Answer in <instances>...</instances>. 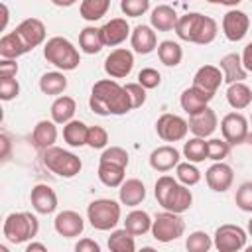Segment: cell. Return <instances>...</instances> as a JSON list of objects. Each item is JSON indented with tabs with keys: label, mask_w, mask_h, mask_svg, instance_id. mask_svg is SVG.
<instances>
[{
	"label": "cell",
	"mask_w": 252,
	"mask_h": 252,
	"mask_svg": "<svg viewBox=\"0 0 252 252\" xmlns=\"http://www.w3.org/2000/svg\"><path fill=\"white\" fill-rule=\"evenodd\" d=\"M89 106L94 114L100 116H122L132 110V102L126 89L112 79H100L93 85Z\"/></svg>",
	"instance_id": "1"
},
{
	"label": "cell",
	"mask_w": 252,
	"mask_h": 252,
	"mask_svg": "<svg viewBox=\"0 0 252 252\" xmlns=\"http://www.w3.org/2000/svg\"><path fill=\"white\" fill-rule=\"evenodd\" d=\"M173 32L183 41L207 45L217 37V22L209 16L199 14V12H187V14L179 16Z\"/></svg>",
	"instance_id": "2"
},
{
	"label": "cell",
	"mask_w": 252,
	"mask_h": 252,
	"mask_svg": "<svg viewBox=\"0 0 252 252\" xmlns=\"http://www.w3.org/2000/svg\"><path fill=\"white\" fill-rule=\"evenodd\" d=\"M156 199L158 203L169 211V213H175V215H181L185 211H189L191 203H193V193L189 187L181 185L175 177L171 175H161L158 181H156Z\"/></svg>",
	"instance_id": "3"
},
{
	"label": "cell",
	"mask_w": 252,
	"mask_h": 252,
	"mask_svg": "<svg viewBox=\"0 0 252 252\" xmlns=\"http://www.w3.org/2000/svg\"><path fill=\"white\" fill-rule=\"evenodd\" d=\"M43 57L47 59V63L55 65L61 71H75L81 63V55L79 49L61 35L49 37L43 45Z\"/></svg>",
	"instance_id": "4"
},
{
	"label": "cell",
	"mask_w": 252,
	"mask_h": 252,
	"mask_svg": "<svg viewBox=\"0 0 252 252\" xmlns=\"http://www.w3.org/2000/svg\"><path fill=\"white\" fill-rule=\"evenodd\" d=\"M37 230H39L37 217L28 211L10 213L2 224V232H4L6 240L12 244H22V242L32 240L37 234Z\"/></svg>",
	"instance_id": "5"
},
{
	"label": "cell",
	"mask_w": 252,
	"mask_h": 252,
	"mask_svg": "<svg viewBox=\"0 0 252 252\" xmlns=\"http://www.w3.org/2000/svg\"><path fill=\"white\" fill-rule=\"evenodd\" d=\"M41 161L51 173H55L59 177H65V179L75 177L83 167L79 156H75V154H71L63 148H57V146L41 152Z\"/></svg>",
	"instance_id": "6"
},
{
	"label": "cell",
	"mask_w": 252,
	"mask_h": 252,
	"mask_svg": "<svg viewBox=\"0 0 252 252\" xmlns=\"http://www.w3.org/2000/svg\"><path fill=\"white\" fill-rule=\"evenodd\" d=\"M87 219L96 230H112L120 222V205L112 199H96L87 207Z\"/></svg>",
	"instance_id": "7"
},
{
	"label": "cell",
	"mask_w": 252,
	"mask_h": 252,
	"mask_svg": "<svg viewBox=\"0 0 252 252\" xmlns=\"http://www.w3.org/2000/svg\"><path fill=\"white\" fill-rule=\"evenodd\" d=\"M185 232V220L181 219V215L163 211L159 215H156V219L152 220V236L158 242H171L177 240L179 236H183Z\"/></svg>",
	"instance_id": "8"
},
{
	"label": "cell",
	"mask_w": 252,
	"mask_h": 252,
	"mask_svg": "<svg viewBox=\"0 0 252 252\" xmlns=\"http://www.w3.org/2000/svg\"><path fill=\"white\" fill-rule=\"evenodd\" d=\"M246 230L238 224H220L215 230L213 236V246L219 252H238L246 246Z\"/></svg>",
	"instance_id": "9"
},
{
	"label": "cell",
	"mask_w": 252,
	"mask_h": 252,
	"mask_svg": "<svg viewBox=\"0 0 252 252\" xmlns=\"http://www.w3.org/2000/svg\"><path fill=\"white\" fill-rule=\"evenodd\" d=\"M220 134L228 146H240L248 140V134H250L248 120L240 112H228L220 120Z\"/></svg>",
	"instance_id": "10"
},
{
	"label": "cell",
	"mask_w": 252,
	"mask_h": 252,
	"mask_svg": "<svg viewBox=\"0 0 252 252\" xmlns=\"http://www.w3.org/2000/svg\"><path fill=\"white\" fill-rule=\"evenodd\" d=\"M156 132L163 142H179L189 132V122L177 114L165 112L156 122Z\"/></svg>",
	"instance_id": "11"
},
{
	"label": "cell",
	"mask_w": 252,
	"mask_h": 252,
	"mask_svg": "<svg viewBox=\"0 0 252 252\" xmlns=\"http://www.w3.org/2000/svg\"><path fill=\"white\" fill-rule=\"evenodd\" d=\"M134 69V53L126 47H118L110 51L104 59V71L110 79H124Z\"/></svg>",
	"instance_id": "12"
},
{
	"label": "cell",
	"mask_w": 252,
	"mask_h": 252,
	"mask_svg": "<svg viewBox=\"0 0 252 252\" xmlns=\"http://www.w3.org/2000/svg\"><path fill=\"white\" fill-rule=\"evenodd\" d=\"M14 32L18 33L20 41L24 43V47H26L28 51H32L33 47L41 45V43L45 41V33H47L43 22L37 20V18H26L24 22H20V24L16 26Z\"/></svg>",
	"instance_id": "13"
},
{
	"label": "cell",
	"mask_w": 252,
	"mask_h": 252,
	"mask_svg": "<svg viewBox=\"0 0 252 252\" xmlns=\"http://www.w3.org/2000/svg\"><path fill=\"white\" fill-rule=\"evenodd\" d=\"M250 28V18L242 10H228L222 16V33L228 41H240L246 37Z\"/></svg>",
	"instance_id": "14"
},
{
	"label": "cell",
	"mask_w": 252,
	"mask_h": 252,
	"mask_svg": "<svg viewBox=\"0 0 252 252\" xmlns=\"http://www.w3.org/2000/svg\"><path fill=\"white\" fill-rule=\"evenodd\" d=\"M205 181L209 185V189L217 191V193H224L230 189L232 181H234V173H232V167L224 161H219V163H213L207 173H205Z\"/></svg>",
	"instance_id": "15"
},
{
	"label": "cell",
	"mask_w": 252,
	"mask_h": 252,
	"mask_svg": "<svg viewBox=\"0 0 252 252\" xmlns=\"http://www.w3.org/2000/svg\"><path fill=\"white\" fill-rule=\"evenodd\" d=\"M222 81H224L222 79V73L215 65H203L193 75V87L199 89V91H203V93H207V94H211V96H215V93L219 91V87H220Z\"/></svg>",
	"instance_id": "16"
},
{
	"label": "cell",
	"mask_w": 252,
	"mask_h": 252,
	"mask_svg": "<svg viewBox=\"0 0 252 252\" xmlns=\"http://www.w3.org/2000/svg\"><path fill=\"white\" fill-rule=\"evenodd\" d=\"M53 226H55V232L63 238H75L83 232L85 228V220L79 213L75 211H61L55 220H53Z\"/></svg>",
	"instance_id": "17"
},
{
	"label": "cell",
	"mask_w": 252,
	"mask_h": 252,
	"mask_svg": "<svg viewBox=\"0 0 252 252\" xmlns=\"http://www.w3.org/2000/svg\"><path fill=\"white\" fill-rule=\"evenodd\" d=\"M130 45L140 55H148L154 49H158V35L154 32V28L146 26V24L136 26L132 30V33H130Z\"/></svg>",
	"instance_id": "18"
},
{
	"label": "cell",
	"mask_w": 252,
	"mask_h": 252,
	"mask_svg": "<svg viewBox=\"0 0 252 252\" xmlns=\"http://www.w3.org/2000/svg\"><path fill=\"white\" fill-rule=\"evenodd\" d=\"M219 126V118H217V112L213 108H205L201 110L199 114H193L189 116V130L193 132L195 138H209Z\"/></svg>",
	"instance_id": "19"
},
{
	"label": "cell",
	"mask_w": 252,
	"mask_h": 252,
	"mask_svg": "<svg viewBox=\"0 0 252 252\" xmlns=\"http://www.w3.org/2000/svg\"><path fill=\"white\" fill-rule=\"evenodd\" d=\"M219 69L222 73L224 83L234 85V83H244L246 79V69L242 65V57L238 53H226L224 57H220L219 61Z\"/></svg>",
	"instance_id": "20"
},
{
	"label": "cell",
	"mask_w": 252,
	"mask_h": 252,
	"mask_svg": "<svg viewBox=\"0 0 252 252\" xmlns=\"http://www.w3.org/2000/svg\"><path fill=\"white\" fill-rule=\"evenodd\" d=\"M30 199H32L33 211L39 213V215H51V213L57 209V195H55V191H53L49 185H45V183L35 185V187L32 189Z\"/></svg>",
	"instance_id": "21"
},
{
	"label": "cell",
	"mask_w": 252,
	"mask_h": 252,
	"mask_svg": "<svg viewBox=\"0 0 252 252\" xmlns=\"http://www.w3.org/2000/svg\"><path fill=\"white\" fill-rule=\"evenodd\" d=\"M130 26L126 22V18H112L110 22H106L102 28H100V35H102V41L104 45L108 47H116L120 45L122 41H126V37L130 35Z\"/></svg>",
	"instance_id": "22"
},
{
	"label": "cell",
	"mask_w": 252,
	"mask_h": 252,
	"mask_svg": "<svg viewBox=\"0 0 252 252\" xmlns=\"http://www.w3.org/2000/svg\"><path fill=\"white\" fill-rule=\"evenodd\" d=\"M211 100H213L211 94H207V93L195 89L193 85H191L189 89H185V91L181 93V96H179V104H181V108H183L189 116L199 114L201 110H205Z\"/></svg>",
	"instance_id": "23"
},
{
	"label": "cell",
	"mask_w": 252,
	"mask_h": 252,
	"mask_svg": "<svg viewBox=\"0 0 252 252\" xmlns=\"http://www.w3.org/2000/svg\"><path fill=\"white\" fill-rule=\"evenodd\" d=\"M150 165H152L156 171H161V173H165V171L177 167V165H179V152H177V148H173V146H169V144L156 148V150L150 154Z\"/></svg>",
	"instance_id": "24"
},
{
	"label": "cell",
	"mask_w": 252,
	"mask_h": 252,
	"mask_svg": "<svg viewBox=\"0 0 252 252\" xmlns=\"http://www.w3.org/2000/svg\"><path fill=\"white\" fill-rule=\"evenodd\" d=\"M32 142L41 152L53 148L57 142V124L53 120H39L32 132Z\"/></svg>",
	"instance_id": "25"
},
{
	"label": "cell",
	"mask_w": 252,
	"mask_h": 252,
	"mask_svg": "<svg viewBox=\"0 0 252 252\" xmlns=\"http://www.w3.org/2000/svg\"><path fill=\"white\" fill-rule=\"evenodd\" d=\"M177 20H179L177 12L171 6H167V4L156 6L152 10V16H150V24L158 32H171V30H175Z\"/></svg>",
	"instance_id": "26"
},
{
	"label": "cell",
	"mask_w": 252,
	"mask_h": 252,
	"mask_svg": "<svg viewBox=\"0 0 252 252\" xmlns=\"http://www.w3.org/2000/svg\"><path fill=\"white\" fill-rule=\"evenodd\" d=\"M75 110H77V102L73 96H67V94H61L53 100L51 104V120L55 124H69L75 116Z\"/></svg>",
	"instance_id": "27"
},
{
	"label": "cell",
	"mask_w": 252,
	"mask_h": 252,
	"mask_svg": "<svg viewBox=\"0 0 252 252\" xmlns=\"http://www.w3.org/2000/svg\"><path fill=\"white\" fill-rule=\"evenodd\" d=\"M118 197H120V203H122V205L136 207V205H140V203L144 201V197H146V185H144L140 179H136V177L126 179V181L120 185Z\"/></svg>",
	"instance_id": "28"
},
{
	"label": "cell",
	"mask_w": 252,
	"mask_h": 252,
	"mask_svg": "<svg viewBox=\"0 0 252 252\" xmlns=\"http://www.w3.org/2000/svg\"><path fill=\"white\" fill-rule=\"evenodd\" d=\"M79 47H81L83 53H89V55L98 53L104 47V41H102V35H100V28H94V26L83 28L81 33H79Z\"/></svg>",
	"instance_id": "29"
},
{
	"label": "cell",
	"mask_w": 252,
	"mask_h": 252,
	"mask_svg": "<svg viewBox=\"0 0 252 252\" xmlns=\"http://www.w3.org/2000/svg\"><path fill=\"white\" fill-rule=\"evenodd\" d=\"M67 89V77L61 71H49L43 73L39 79V91L49 96H61V93Z\"/></svg>",
	"instance_id": "30"
},
{
	"label": "cell",
	"mask_w": 252,
	"mask_h": 252,
	"mask_svg": "<svg viewBox=\"0 0 252 252\" xmlns=\"http://www.w3.org/2000/svg\"><path fill=\"white\" fill-rule=\"evenodd\" d=\"M26 53H28V49L24 47V43L20 41V37H18L16 32H8V33H4L0 37V57L2 59L16 61L18 57H22Z\"/></svg>",
	"instance_id": "31"
},
{
	"label": "cell",
	"mask_w": 252,
	"mask_h": 252,
	"mask_svg": "<svg viewBox=\"0 0 252 252\" xmlns=\"http://www.w3.org/2000/svg\"><path fill=\"white\" fill-rule=\"evenodd\" d=\"M226 100L234 110H242L252 102V89L246 83H234L226 89Z\"/></svg>",
	"instance_id": "32"
},
{
	"label": "cell",
	"mask_w": 252,
	"mask_h": 252,
	"mask_svg": "<svg viewBox=\"0 0 252 252\" xmlns=\"http://www.w3.org/2000/svg\"><path fill=\"white\" fill-rule=\"evenodd\" d=\"M87 136H89V126L83 120H71L69 124L63 126V140L71 148L87 146Z\"/></svg>",
	"instance_id": "33"
},
{
	"label": "cell",
	"mask_w": 252,
	"mask_h": 252,
	"mask_svg": "<svg viewBox=\"0 0 252 252\" xmlns=\"http://www.w3.org/2000/svg\"><path fill=\"white\" fill-rule=\"evenodd\" d=\"M158 57L165 67H177L183 59V49L173 39H163L158 43Z\"/></svg>",
	"instance_id": "34"
},
{
	"label": "cell",
	"mask_w": 252,
	"mask_h": 252,
	"mask_svg": "<svg viewBox=\"0 0 252 252\" xmlns=\"http://www.w3.org/2000/svg\"><path fill=\"white\" fill-rule=\"evenodd\" d=\"M124 228L132 234V236H140V234H146L148 230H152V219L146 211H132L126 215V220H124Z\"/></svg>",
	"instance_id": "35"
},
{
	"label": "cell",
	"mask_w": 252,
	"mask_h": 252,
	"mask_svg": "<svg viewBox=\"0 0 252 252\" xmlns=\"http://www.w3.org/2000/svg\"><path fill=\"white\" fill-rule=\"evenodd\" d=\"M124 171L126 167L114 165V163H98V179L106 187H120L124 183Z\"/></svg>",
	"instance_id": "36"
},
{
	"label": "cell",
	"mask_w": 252,
	"mask_h": 252,
	"mask_svg": "<svg viewBox=\"0 0 252 252\" xmlns=\"http://www.w3.org/2000/svg\"><path fill=\"white\" fill-rule=\"evenodd\" d=\"M108 8H110V2L108 0H83L81 6H79V12H81V18L83 20L96 22L102 16H106Z\"/></svg>",
	"instance_id": "37"
},
{
	"label": "cell",
	"mask_w": 252,
	"mask_h": 252,
	"mask_svg": "<svg viewBox=\"0 0 252 252\" xmlns=\"http://www.w3.org/2000/svg\"><path fill=\"white\" fill-rule=\"evenodd\" d=\"M108 248L110 252H136V240L126 228L112 230L108 236Z\"/></svg>",
	"instance_id": "38"
},
{
	"label": "cell",
	"mask_w": 252,
	"mask_h": 252,
	"mask_svg": "<svg viewBox=\"0 0 252 252\" xmlns=\"http://www.w3.org/2000/svg\"><path fill=\"white\" fill-rule=\"evenodd\" d=\"M183 156L189 163H201L207 159V142L203 138H191L183 144Z\"/></svg>",
	"instance_id": "39"
},
{
	"label": "cell",
	"mask_w": 252,
	"mask_h": 252,
	"mask_svg": "<svg viewBox=\"0 0 252 252\" xmlns=\"http://www.w3.org/2000/svg\"><path fill=\"white\" fill-rule=\"evenodd\" d=\"M175 175H177V181L185 187L197 185L201 181V171L195 167V163H189V161H179V165L175 167Z\"/></svg>",
	"instance_id": "40"
},
{
	"label": "cell",
	"mask_w": 252,
	"mask_h": 252,
	"mask_svg": "<svg viewBox=\"0 0 252 252\" xmlns=\"http://www.w3.org/2000/svg\"><path fill=\"white\" fill-rule=\"evenodd\" d=\"M211 246H213V238L203 230H195L185 238L187 252H209Z\"/></svg>",
	"instance_id": "41"
},
{
	"label": "cell",
	"mask_w": 252,
	"mask_h": 252,
	"mask_svg": "<svg viewBox=\"0 0 252 252\" xmlns=\"http://www.w3.org/2000/svg\"><path fill=\"white\" fill-rule=\"evenodd\" d=\"M230 152V146L222 138H211L207 142V159H213L215 163L222 161Z\"/></svg>",
	"instance_id": "42"
},
{
	"label": "cell",
	"mask_w": 252,
	"mask_h": 252,
	"mask_svg": "<svg viewBox=\"0 0 252 252\" xmlns=\"http://www.w3.org/2000/svg\"><path fill=\"white\" fill-rule=\"evenodd\" d=\"M100 161L102 163H114V165H120V167H128V154L120 146H110V148H104V152L100 154Z\"/></svg>",
	"instance_id": "43"
},
{
	"label": "cell",
	"mask_w": 252,
	"mask_h": 252,
	"mask_svg": "<svg viewBox=\"0 0 252 252\" xmlns=\"http://www.w3.org/2000/svg\"><path fill=\"white\" fill-rule=\"evenodd\" d=\"M236 207L244 213H252V181H244L238 189H236Z\"/></svg>",
	"instance_id": "44"
},
{
	"label": "cell",
	"mask_w": 252,
	"mask_h": 252,
	"mask_svg": "<svg viewBox=\"0 0 252 252\" xmlns=\"http://www.w3.org/2000/svg\"><path fill=\"white\" fill-rule=\"evenodd\" d=\"M108 144V132L102 126H89V136H87V146L93 150H102Z\"/></svg>",
	"instance_id": "45"
},
{
	"label": "cell",
	"mask_w": 252,
	"mask_h": 252,
	"mask_svg": "<svg viewBox=\"0 0 252 252\" xmlns=\"http://www.w3.org/2000/svg\"><path fill=\"white\" fill-rule=\"evenodd\" d=\"M120 8L126 16L130 18H138L142 14H146L150 10V0H122Z\"/></svg>",
	"instance_id": "46"
},
{
	"label": "cell",
	"mask_w": 252,
	"mask_h": 252,
	"mask_svg": "<svg viewBox=\"0 0 252 252\" xmlns=\"http://www.w3.org/2000/svg\"><path fill=\"white\" fill-rule=\"evenodd\" d=\"M138 83L148 91V89H156V87H159V83H161V75H159V71L158 69H154V67H144L140 73H138Z\"/></svg>",
	"instance_id": "47"
},
{
	"label": "cell",
	"mask_w": 252,
	"mask_h": 252,
	"mask_svg": "<svg viewBox=\"0 0 252 252\" xmlns=\"http://www.w3.org/2000/svg\"><path fill=\"white\" fill-rule=\"evenodd\" d=\"M128 96H130V102H132V110L134 108H140L144 102H146V89L140 85V83H126L124 85Z\"/></svg>",
	"instance_id": "48"
},
{
	"label": "cell",
	"mask_w": 252,
	"mask_h": 252,
	"mask_svg": "<svg viewBox=\"0 0 252 252\" xmlns=\"http://www.w3.org/2000/svg\"><path fill=\"white\" fill-rule=\"evenodd\" d=\"M20 94V83L16 79H0V98L12 100Z\"/></svg>",
	"instance_id": "49"
},
{
	"label": "cell",
	"mask_w": 252,
	"mask_h": 252,
	"mask_svg": "<svg viewBox=\"0 0 252 252\" xmlns=\"http://www.w3.org/2000/svg\"><path fill=\"white\" fill-rule=\"evenodd\" d=\"M18 75V63L12 59L0 61V79H16Z\"/></svg>",
	"instance_id": "50"
},
{
	"label": "cell",
	"mask_w": 252,
	"mask_h": 252,
	"mask_svg": "<svg viewBox=\"0 0 252 252\" xmlns=\"http://www.w3.org/2000/svg\"><path fill=\"white\" fill-rule=\"evenodd\" d=\"M75 252H100V246L93 238H81L75 246Z\"/></svg>",
	"instance_id": "51"
},
{
	"label": "cell",
	"mask_w": 252,
	"mask_h": 252,
	"mask_svg": "<svg viewBox=\"0 0 252 252\" xmlns=\"http://www.w3.org/2000/svg\"><path fill=\"white\" fill-rule=\"evenodd\" d=\"M242 65H244V69H246V73H252V41L244 47V51H242Z\"/></svg>",
	"instance_id": "52"
},
{
	"label": "cell",
	"mask_w": 252,
	"mask_h": 252,
	"mask_svg": "<svg viewBox=\"0 0 252 252\" xmlns=\"http://www.w3.org/2000/svg\"><path fill=\"white\" fill-rule=\"evenodd\" d=\"M26 252H49V250H47L45 244H41V242H30L28 248H26Z\"/></svg>",
	"instance_id": "53"
},
{
	"label": "cell",
	"mask_w": 252,
	"mask_h": 252,
	"mask_svg": "<svg viewBox=\"0 0 252 252\" xmlns=\"http://www.w3.org/2000/svg\"><path fill=\"white\" fill-rule=\"evenodd\" d=\"M0 140H2V146H4V152H2V158H4V159H8V150H10V140H8V136H6V134H2V136H0Z\"/></svg>",
	"instance_id": "54"
},
{
	"label": "cell",
	"mask_w": 252,
	"mask_h": 252,
	"mask_svg": "<svg viewBox=\"0 0 252 252\" xmlns=\"http://www.w3.org/2000/svg\"><path fill=\"white\" fill-rule=\"evenodd\" d=\"M138 252H158L156 248H152V246H144V248H140Z\"/></svg>",
	"instance_id": "55"
},
{
	"label": "cell",
	"mask_w": 252,
	"mask_h": 252,
	"mask_svg": "<svg viewBox=\"0 0 252 252\" xmlns=\"http://www.w3.org/2000/svg\"><path fill=\"white\" fill-rule=\"evenodd\" d=\"M0 252H10V250H8V246H6V244H0Z\"/></svg>",
	"instance_id": "56"
},
{
	"label": "cell",
	"mask_w": 252,
	"mask_h": 252,
	"mask_svg": "<svg viewBox=\"0 0 252 252\" xmlns=\"http://www.w3.org/2000/svg\"><path fill=\"white\" fill-rule=\"evenodd\" d=\"M248 234H250V236H252V219H250V220H248Z\"/></svg>",
	"instance_id": "57"
},
{
	"label": "cell",
	"mask_w": 252,
	"mask_h": 252,
	"mask_svg": "<svg viewBox=\"0 0 252 252\" xmlns=\"http://www.w3.org/2000/svg\"><path fill=\"white\" fill-rule=\"evenodd\" d=\"M244 252H252V246H248V248H246V250H244Z\"/></svg>",
	"instance_id": "58"
},
{
	"label": "cell",
	"mask_w": 252,
	"mask_h": 252,
	"mask_svg": "<svg viewBox=\"0 0 252 252\" xmlns=\"http://www.w3.org/2000/svg\"><path fill=\"white\" fill-rule=\"evenodd\" d=\"M248 140H250V144H252V134H248Z\"/></svg>",
	"instance_id": "59"
},
{
	"label": "cell",
	"mask_w": 252,
	"mask_h": 252,
	"mask_svg": "<svg viewBox=\"0 0 252 252\" xmlns=\"http://www.w3.org/2000/svg\"><path fill=\"white\" fill-rule=\"evenodd\" d=\"M250 122H252V116H250ZM250 134H252V130H250Z\"/></svg>",
	"instance_id": "60"
}]
</instances>
